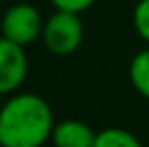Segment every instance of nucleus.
I'll return each mask as SVG.
<instances>
[{
  "label": "nucleus",
  "instance_id": "1a4fd4ad",
  "mask_svg": "<svg viewBox=\"0 0 149 147\" xmlns=\"http://www.w3.org/2000/svg\"><path fill=\"white\" fill-rule=\"evenodd\" d=\"M56 11H69V13H82L95 4V0H50Z\"/></svg>",
  "mask_w": 149,
  "mask_h": 147
},
{
  "label": "nucleus",
  "instance_id": "39448f33",
  "mask_svg": "<svg viewBox=\"0 0 149 147\" xmlns=\"http://www.w3.org/2000/svg\"><path fill=\"white\" fill-rule=\"evenodd\" d=\"M97 132L80 119H65L54 125L52 145L54 147H93Z\"/></svg>",
  "mask_w": 149,
  "mask_h": 147
},
{
  "label": "nucleus",
  "instance_id": "20e7f679",
  "mask_svg": "<svg viewBox=\"0 0 149 147\" xmlns=\"http://www.w3.org/2000/svg\"><path fill=\"white\" fill-rule=\"evenodd\" d=\"M28 76L26 48L0 35V95H13Z\"/></svg>",
  "mask_w": 149,
  "mask_h": 147
},
{
  "label": "nucleus",
  "instance_id": "6e6552de",
  "mask_svg": "<svg viewBox=\"0 0 149 147\" xmlns=\"http://www.w3.org/2000/svg\"><path fill=\"white\" fill-rule=\"evenodd\" d=\"M132 22L138 33V37L149 45V0H138L134 11H132Z\"/></svg>",
  "mask_w": 149,
  "mask_h": 147
},
{
  "label": "nucleus",
  "instance_id": "f257e3e1",
  "mask_svg": "<svg viewBox=\"0 0 149 147\" xmlns=\"http://www.w3.org/2000/svg\"><path fill=\"white\" fill-rule=\"evenodd\" d=\"M54 125L52 108L37 93H13L0 106L2 147H43Z\"/></svg>",
  "mask_w": 149,
  "mask_h": 147
},
{
  "label": "nucleus",
  "instance_id": "7ed1b4c3",
  "mask_svg": "<svg viewBox=\"0 0 149 147\" xmlns=\"http://www.w3.org/2000/svg\"><path fill=\"white\" fill-rule=\"evenodd\" d=\"M43 17L35 4L17 2L9 7L0 17V35L19 45H30L43 35Z\"/></svg>",
  "mask_w": 149,
  "mask_h": 147
},
{
  "label": "nucleus",
  "instance_id": "f03ea898",
  "mask_svg": "<svg viewBox=\"0 0 149 147\" xmlns=\"http://www.w3.org/2000/svg\"><path fill=\"white\" fill-rule=\"evenodd\" d=\"M84 28H82L80 13H69V11H54L43 24V45L48 52L56 56H67L74 54L80 48Z\"/></svg>",
  "mask_w": 149,
  "mask_h": 147
},
{
  "label": "nucleus",
  "instance_id": "0eeeda50",
  "mask_svg": "<svg viewBox=\"0 0 149 147\" xmlns=\"http://www.w3.org/2000/svg\"><path fill=\"white\" fill-rule=\"evenodd\" d=\"M93 147H143V143L130 132V130L104 128V130L97 132Z\"/></svg>",
  "mask_w": 149,
  "mask_h": 147
},
{
  "label": "nucleus",
  "instance_id": "423d86ee",
  "mask_svg": "<svg viewBox=\"0 0 149 147\" xmlns=\"http://www.w3.org/2000/svg\"><path fill=\"white\" fill-rule=\"evenodd\" d=\"M127 74H130V82L136 89V93L149 100V45L134 54V59L130 61Z\"/></svg>",
  "mask_w": 149,
  "mask_h": 147
},
{
  "label": "nucleus",
  "instance_id": "9b49d317",
  "mask_svg": "<svg viewBox=\"0 0 149 147\" xmlns=\"http://www.w3.org/2000/svg\"><path fill=\"white\" fill-rule=\"evenodd\" d=\"M0 17H2V15H0Z\"/></svg>",
  "mask_w": 149,
  "mask_h": 147
},
{
  "label": "nucleus",
  "instance_id": "9d476101",
  "mask_svg": "<svg viewBox=\"0 0 149 147\" xmlns=\"http://www.w3.org/2000/svg\"><path fill=\"white\" fill-rule=\"evenodd\" d=\"M0 147H2V143H0Z\"/></svg>",
  "mask_w": 149,
  "mask_h": 147
}]
</instances>
